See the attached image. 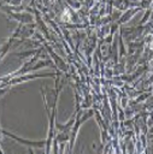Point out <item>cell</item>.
<instances>
[{
	"label": "cell",
	"instance_id": "6da1fadb",
	"mask_svg": "<svg viewBox=\"0 0 153 154\" xmlns=\"http://www.w3.org/2000/svg\"><path fill=\"white\" fill-rule=\"evenodd\" d=\"M92 116H93V111H89L87 114H83L82 112H80V113L77 114V117H76V123L72 125V129H71V131H70V150H71L72 147H73L75 137H76V135H77V131H78V129H80V125H81L84 120H87L89 117H92Z\"/></svg>",
	"mask_w": 153,
	"mask_h": 154
},
{
	"label": "cell",
	"instance_id": "7a4b0ae2",
	"mask_svg": "<svg viewBox=\"0 0 153 154\" xmlns=\"http://www.w3.org/2000/svg\"><path fill=\"white\" fill-rule=\"evenodd\" d=\"M1 132H2V135H6L7 137H11L12 140H14V141H17V142H19L20 144H23V146H27V147H37V148H41V147H43L47 142L46 141H29V140H24V138H22V137H18V136H16V135H13V134H11V132H8V131H6V130H1Z\"/></svg>",
	"mask_w": 153,
	"mask_h": 154
},
{
	"label": "cell",
	"instance_id": "3957f363",
	"mask_svg": "<svg viewBox=\"0 0 153 154\" xmlns=\"http://www.w3.org/2000/svg\"><path fill=\"white\" fill-rule=\"evenodd\" d=\"M59 76V73H55V72H49V73H35V75H23V76H19V77H14L12 81H10L7 83V85H13V84H17V83H22V82H25V81H29V79H33V78H41V77H57Z\"/></svg>",
	"mask_w": 153,
	"mask_h": 154
},
{
	"label": "cell",
	"instance_id": "277c9868",
	"mask_svg": "<svg viewBox=\"0 0 153 154\" xmlns=\"http://www.w3.org/2000/svg\"><path fill=\"white\" fill-rule=\"evenodd\" d=\"M8 13L11 16V18L17 19L20 23H27L28 24V23H33V20H34L33 14H29V13H11V12H8Z\"/></svg>",
	"mask_w": 153,
	"mask_h": 154
},
{
	"label": "cell",
	"instance_id": "5b68a950",
	"mask_svg": "<svg viewBox=\"0 0 153 154\" xmlns=\"http://www.w3.org/2000/svg\"><path fill=\"white\" fill-rule=\"evenodd\" d=\"M141 10V7H137V8H131V10H128V11H125L124 12V14L119 18V20H118V24H123V23H126L137 11H140Z\"/></svg>",
	"mask_w": 153,
	"mask_h": 154
},
{
	"label": "cell",
	"instance_id": "8992f818",
	"mask_svg": "<svg viewBox=\"0 0 153 154\" xmlns=\"http://www.w3.org/2000/svg\"><path fill=\"white\" fill-rule=\"evenodd\" d=\"M47 49H48L49 54H51V55L54 58V61H55V64H58V66H59L61 70H65V69H66V66H65V63H64V61H63V60H61V59H60L58 55H55V54H54V52H53V51H52L49 47H47Z\"/></svg>",
	"mask_w": 153,
	"mask_h": 154
}]
</instances>
